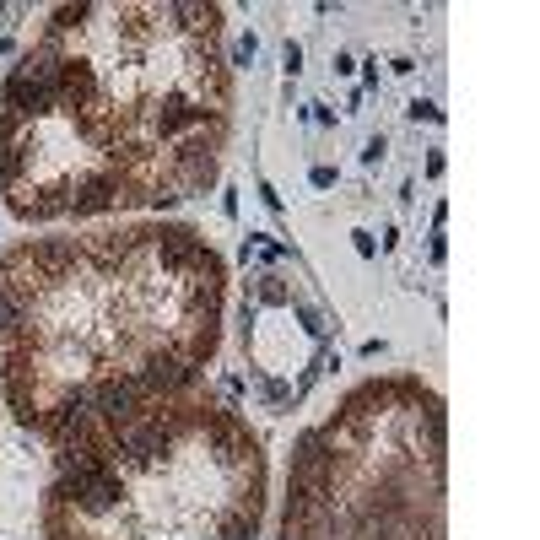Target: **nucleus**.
Instances as JSON below:
<instances>
[{"label":"nucleus","instance_id":"obj_1","mask_svg":"<svg viewBox=\"0 0 540 540\" xmlns=\"http://www.w3.org/2000/svg\"><path fill=\"white\" fill-rule=\"evenodd\" d=\"M222 540H254V513H227L222 519Z\"/></svg>","mask_w":540,"mask_h":540},{"label":"nucleus","instance_id":"obj_2","mask_svg":"<svg viewBox=\"0 0 540 540\" xmlns=\"http://www.w3.org/2000/svg\"><path fill=\"white\" fill-rule=\"evenodd\" d=\"M405 114H411V119H427V125H437V119H443V114H437V108L427 103V98H416V103L405 108Z\"/></svg>","mask_w":540,"mask_h":540},{"label":"nucleus","instance_id":"obj_3","mask_svg":"<svg viewBox=\"0 0 540 540\" xmlns=\"http://www.w3.org/2000/svg\"><path fill=\"white\" fill-rule=\"evenodd\" d=\"M281 65H287V76H297V70H303V49L287 43V49H281Z\"/></svg>","mask_w":540,"mask_h":540},{"label":"nucleus","instance_id":"obj_4","mask_svg":"<svg viewBox=\"0 0 540 540\" xmlns=\"http://www.w3.org/2000/svg\"><path fill=\"white\" fill-rule=\"evenodd\" d=\"M254 49H260V43H254V33H249V38H238V49H232V65H249Z\"/></svg>","mask_w":540,"mask_h":540},{"label":"nucleus","instance_id":"obj_5","mask_svg":"<svg viewBox=\"0 0 540 540\" xmlns=\"http://www.w3.org/2000/svg\"><path fill=\"white\" fill-rule=\"evenodd\" d=\"M378 157H384V135H373V141L362 146V163H378Z\"/></svg>","mask_w":540,"mask_h":540},{"label":"nucleus","instance_id":"obj_6","mask_svg":"<svg viewBox=\"0 0 540 540\" xmlns=\"http://www.w3.org/2000/svg\"><path fill=\"white\" fill-rule=\"evenodd\" d=\"M297 313H303V324H308V330H313V335L324 330V319H319V308H308V303H303V308H297Z\"/></svg>","mask_w":540,"mask_h":540}]
</instances>
